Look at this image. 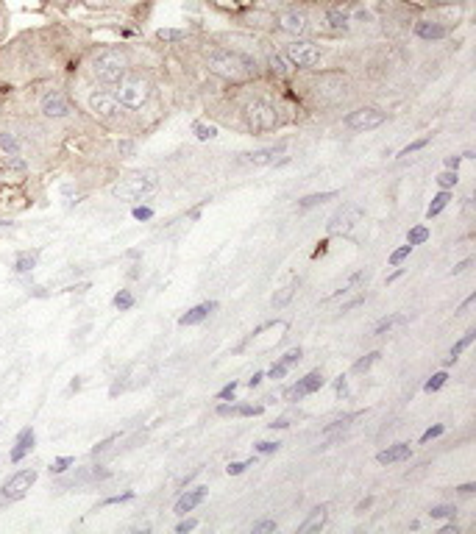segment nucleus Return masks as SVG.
Here are the masks:
<instances>
[{
    "label": "nucleus",
    "mask_w": 476,
    "mask_h": 534,
    "mask_svg": "<svg viewBox=\"0 0 476 534\" xmlns=\"http://www.w3.org/2000/svg\"><path fill=\"white\" fill-rule=\"evenodd\" d=\"M460 162H463V156H449V159H446V167H449V170H457Z\"/></svg>",
    "instance_id": "nucleus-53"
},
{
    "label": "nucleus",
    "mask_w": 476,
    "mask_h": 534,
    "mask_svg": "<svg viewBox=\"0 0 476 534\" xmlns=\"http://www.w3.org/2000/svg\"><path fill=\"white\" fill-rule=\"evenodd\" d=\"M446 379H449V376H446V373H435V376H432V379H429V382H426V393H438L440 387H443V384H446Z\"/></svg>",
    "instance_id": "nucleus-30"
},
{
    "label": "nucleus",
    "mask_w": 476,
    "mask_h": 534,
    "mask_svg": "<svg viewBox=\"0 0 476 534\" xmlns=\"http://www.w3.org/2000/svg\"><path fill=\"white\" fill-rule=\"evenodd\" d=\"M39 262V251H23L14 256V273H31Z\"/></svg>",
    "instance_id": "nucleus-22"
},
{
    "label": "nucleus",
    "mask_w": 476,
    "mask_h": 534,
    "mask_svg": "<svg viewBox=\"0 0 476 534\" xmlns=\"http://www.w3.org/2000/svg\"><path fill=\"white\" fill-rule=\"evenodd\" d=\"M323 523H326V507H315L309 512V518L301 526H298V532L309 534V532H318L323 529Z\"/></svg>",
    "instance_id": "nucleus-20"
},
{
    "label": "nucleus",
    "mask_w": 476,
    "mask_h": 534,
    "mask_svg": "<svg viewBox=\"0 0 476 534\" xmlns=\"http://www.w3.org/2000/svg\"><path fill=\"white\" fill-rule=\"evenodd\" d=\"M70 465H76V459H73V457H59L51 465V473H65V471H70Z\"/></svg>",
    "instance_id": "nucleus-34"
},
{
    "label": "nucleus",
    "mask_w": 476,
    "mask_h": 534,
    "mask_svg": "<svg viewBox=\"0 0 476 534\" xmlns=\"http://www.w3.org/2000/svg\"><path fill=\"white\" fill-rule=\"evenodd\" d=\"M412 31H415V37L426 39V42H438V39L449 37V28L438 23V20H418L412 26Z\"/></svg>",
    "instance_id": "nucleus-13"
},
{
    "label": "nucleus",
    "mask_w": 476,
    "mask_h": 534,
    "mask_svg": "<svg viewBox=\"0 0 476 534\" xmlns=\"http://www.w3.org/2000/svg\"><path fill=\"white\" fill-rule=\"evenodd\" d=\"M243 117L251 131H273V128L282 123L279 109L271 101H265V98H251V101L245 103Z\"/></svg>",
    "instance_id": "nucleus-5"
},
{
    "label": "nucleus",
    "mask_w": 476,
    "mask_h": 534,
    "mask_svg": "<svg viewBox=\"0 0 476 534\" xmlns=\"http://www.w3.org/2000/svg\"><path fill=\"white\" fill-rule=\"evenodd\" d=\"M426 145H429V137H424V140H418V142H412V145H407V148L401 151V156H410V153L421 151V148H426Z\"/></svg>",
    "instance_id": "nucleus-40"
},
{
    "label": "nucleus",
    "mask_w": 476,
    "mask_h": 534,
    "mask_svg": "<svg viewBox=\"0 0 476 534\" xmlns=\"http://www.w3.org/2000/svg\"><path fill=\"white\" fill-rule=\"evenodd\" d=\"M337 192H315V195H307V198H301L298 201V209H312V206H321L326 201H335Z\"/></svg>",
    "instance_id": "nucleus-24"
},
{
    "label": "nucleus",
    "mask_w": 476,
    "mask_h": 534,
    "mask_svg": "<svg viewBox=\"0 0 476 534\" xmlns=\"http://www.w3.org/2000/svg\"><path fill=\"white\" fill-rule=\"evenodd\" d=\"M276 448H279V443H259V445H257L259 454H273V451H276Z\"/></svg>",
    "instance_id": "nucleus-50"
},
{
    "label": "nucleus",
    "mask_w": 476,
    "mask_h": 534,
    "mask_svg": "<svg viewBox=\"0 0 476 534\" xmlns=\"http://www.w3.org/2000/svg\"><path fill=\"white\" fill-rule=\"evenodd\" d=\"M195 137L198 140H215L218 137V128L215 126H204V123H195Z\"/></svg>",
    "instance_id": "nucleus-28"
},
{
    "label": "nucleus",
    "mask_w": 476,
    "mask_h": 534,
    "mask_svg": "<svg viewBox=\"0 0 476 534\" xmlns=\"http://www.w3.org/2000/svg\"><path fill=\"white\" fill-rule=\"evenodd\" d=\"M112 95L123 109H142V106H148L151 95H154V81L137 73V70H131L129 76L112 89Z\"/></svg>",
    "instance_id": "nucleus-3"
},
{
    "label": "nucleus",
    "mask_w": 476,
    "mask_h": 534,
    "mask_svg": "<svg viewBox=\"0 0 476 534\" xmlns=\"http://www.w3.org/2000/svg\"><path fill=\"white\" fill-rule=\"evenodd\" d=\"M301 356H304V354H301V348H293V351H287V354H284L282 365H284V368H293V365H296Z\"/></svg>",
    "instance_id": "nucleus-36"
},
{
    "label": "nucleus",
    "mask_w": 476,
    "mask_h": 534,
    "mask_svg": "<svg viewBox=\"0 0 476 534\" xmlns=\"http://www.w3.org/2000/svg\"><path fill=\"white\" fill-rule=\"evenodd\" d=\"M156 37L162 39V42H173V39H184V37H187V31H159Z\"/></svg>",
    "instance_id": "nucleus-38"
},
{
    "label": "nucleus",
    "mask_w": 476,
    "mask_h": 534,
    "mask_svg": "<svg viewBox=\"0 0 476 534\" xmlns=\"http://www.w3.org/2000/svg\"><path fill=\"white\" fill-rule=\"evenodd\" d=\"M134 217H137V220H151L154 212H151V209H145V206H137V209H134Z\"/></svg>",
    "instance_id": "nucleus-45"
},
{
    "label": "nucleus",
    "mask_w": 476,
    "mask_h": 534,
    "mask_svg": "<svg viewBox=\"0 0 476 534\" xmlns=\"http://www.w3.org/2000/svg\"><path fill=\"white\" fill-rule=\"evenodd\" d=\"M404 323H407L404 315H387V318H382L379 323H376L374 334H390L396 326H404Z\"/></svg>",
    "instance_id": "nucleus-25"
},
{
    "label": "nucleus",
    "mask_w": 476,
    "mask_h": 534,
    "mask_svg": "<svg viewBox=\"0 0 476 534\" xmlns=\"http://www.w3.org/2000/svg\"><path fill=\"white\" fill-rule=\"evenodd\" d=\"M254 532H276V523L273 521H262V523H257V526H254Z\"/></svg>",
    "instance_id": "nucleus-46"
},
{
    "label": "nucleus",
    "mask_w": 476,
    "mask_h": 534,
    "mask_svg": "<svg viewBox=\"0 0 476 534\" xmlns=\"http://www.w3.org/2000/svg\"><path fill=\"white\" fill-rule=\"evenodd\" d=\"M195 526H198V521H181L179 526H176V532H179V534H187V532H193Z\"/></svg>",
    "instance_id": "nucleus-48"
},
{
    "label": "nucleus",
    "mask_w": 476,
    "mask_h": 534,
    "mask_svg": "<svg viewBox=\"0 0 476 534\" xmlns=\"http://www.w3.org/2000/svg\"><path fill=\"white\" fill-rule=\"evenodd\" d=\"M410 251H412V245H404V248H399V251H393V256H390V265H393V267L401 265V262H404V259L410 256Z\"/></svg>",
    "instance_id": "nucleus-35"
},
{
    "label": "nucleus",
    "mask_w": 476,
    "mask_h": 534,
    "mask_svg": "<svg viewBox=\"0 0 476 534\" xmlns=\"http://www.w3.org/2000/svg\"><path fill=\"white\" fill-rule=\"evenodd\" d=\"M446 432V429H443V426H432V429H426L424 432V437H421V443H429V440H435V437H440V434Z\"/></svg>",
    "instance_id": "nucleus-41"
},
{
    "label": "nucleus",
    "mask_w": 476,
    "mask_h": 534,
    "mask_svg": "<svg viewBox=\"0 0 476 534\" xmlns=\"http://www.w3.org/2000/svg\"><path fill=\"white\" fill-rule=\"evenodd\" d=\"M360 304H365V295H360V298H354V301H348V304H343V309H340V312H351L354 306H360Z\"/></svg>",
    "instance_id": "nucleus-51"
},
{
    "label": "nucleus",
    "mask_w": 476,
    "mask_h": 534,
    "mask_svg": "<svg viewBox=\"0 0 476 534\" xmlns=\"http://www.w3.org/2000/svg\"><path fill=\"white\" fill-rule=\"evenodd\" d=\"M335 390H337V395H346V393H348L346 376H340V379H337V382H335Z\"/></svg>",
    "instance_id": "nucleus-52"
},
{
    "label": "nucleus",
    "mask_w": 476,
    "mask_h": 534,
    "mask_svg": "<svg viewBox=\"0 0 476 534\" xmlns=\"http://www.w3.org/2000/svg\"><path fill=\"white\" fill-rule=\"evenodd\" d=\"M276 26L293 39H307V34L312 31V20H309V14L304 9L290 6V9H282V12L276 14Z\"/></svg>",
    "instance_id": "nucleus-7"
},
{
    "label": "nucleus",
    "mask_w": 476,
    "mask_h": 534,
    "mask_svg": "<svg viewBox=\"0 0 476 534\" xmlns=\"http://www.w3.org/2000/svg\"><path fill=\"white\" fill-rule=\"evenodd\" d=\"M474 490V484H463V487H460V493H474Z\"/></svg>",
    "instance_id": "nucleus-60"
},
{
    "label": "nucleus",
    "mask_w": 476,
    "mask_h": 534,
    "mask_svg": "<svg viewBox=\"0 0 476 534\" xmlns=\"http://www.w3.org/2000/svg\"><path fill=\"white\" fill-rule=\"evenodd\" d=\"M424 3H429V6H451L454 0H424Z\"/></svg>",
    "instance_id": "nucleus-55"
},
{
    "label": "nucleus",
    "mask_w": 476,
    "mask_h": 534,
    "mask_svg": "<svg viewBox=\"0 0 476 534\" xmlns=\"http://www.w3.org/2000/svg\"><path fill=\"white\" fill-rule=\"evenodd\" d=\"M474 301H476V298H474V295H471V298H468V301H465V304L460 306V315H465V312L471 309V304H474Z\"/></svg>",
    "instance_id": "nucleus-58"
},
{
    "label": "nucleus",
    "mask_w": 476,
    "mask_h": 534,
    "mask_svg": "<svg viewBox=\"0 0 476 534\" xmlns=\"http://www.w3.org/2000/svg\"><path fill=\"white\" fill-rule=\"evenodd\" d=\"M284 148H287V145L279 142V145H271V148H259V151L248 153L245 159H248L251 165H273V162H276V156H282L284 153Z\"/></svg>",
    "instance_id": "nucleus-16"
},
{
    "label": "nucleus",
    "mask_w": 476,
    "mask_h": 534,
    "mask_svg": "<svg viewBox=\"0 0 476 534\" xmlns=\"http://www.w3.org/2000/svg\"><path fill=\"white\" fill-rule=\"evenodd\" d=\"M206 498V487H195V490H190V493H184V496L176 501V512L179 515H187V512H193L201 501Z\"/></svg>",
    "instance_id": "nucleus-17"
},
{
    "label": "nucleus",
    "mask_w": 476,
    "mask_h": 534,
    "mask_svg": "<svg viewBox=\"0 0 476 534\" xmlns=\"http://www.w3.org/2000/svg\"><path fill=\"white\" fill-rule=\"evenodd\" d=\"M287 370H290V368H284L282 362H276V365H273L271 373H268V376H271V379H276V382H279V379H284V376H287Z\"/></svg>",
    "instance_id": "nucleus-43"
},
{
    "label": "nucleus",
    "mask_w": 476,
    "mask_h": 534,
    "mask_svg": "<svg viewBox=\"0 0 476 534\" xmlns=\"http://www.w3.org/2000/svg\"><path fill=\"white\" fill-rule=\"evenodd\" d=\"M471 262H474V259H463V262H460V265L454 267L451 273H454V276H457V273H463V270H468V267H471Z\"/></svg>",
    "instance_id": "nucleus-54"
},
{
    "label": "nucleus",
    "mask_w": 476,
    "mask_h": 534,
    "mask_svg": "<svg viewBox=\"0 0 476 534\" xmlns=\"http://www.w3.org/2000/svg\"><path fill=\"white\" fill-rule=\"evenodd\" d=\"M326 28L335 31V34H343V31L351 28V17H348V12H343V9H329V12H326Z\"/></svg>",
    "instance_id": "nucleus-18"
},
{
    "label": "nucleus",
    "mask_w": 476,
    "mask_h": 534,
    "mask_svg": "<svg viewBox=\"0 0 476 534\" xmlns=\"http://www.w3.org/2000/svg\"><path fill=\"white\" fill-rule=\"evenodd\" d=\"M87 109H90L92 115L101 117V120H117L120 112H123V106L117 103V98L112 95V89H92L87 92Z\"/></svg>",
    "instance_id": "nucleus-8"
},
{
    "label": "nucleus",
    "mask_w": 476,
    "mask_h": 534,
    "mask_svg": "<svg viewBox=\"0 0 476 534\" xmlns=\"http://www.w3.org/2000/svg\"><path fill=\"white\" fill-rule=\"evenodd\" d=\"M131 70V56L126 48H98V51L92 53L90 62H87V73L90 78L103 89H115L123 78L129 76Z\"/></svg>",
    "instance_id": "nucleus-1"
},
{
    "label": "nucleus",
    "mask_w": 476,
    "mask_h": 534,
    "mask_svg": "<svg viewBox=\"0 0 476 534\" xmlns=\"http://www.w3.org/2000/svg\"><path fill=\"white\" fill-rule=\"evenodd\" d=\"M39 115L45 117V120H67V117L73 115L70 95L59 87L45 89V92L39 95Z\"/></svg>",
    "instance_id": "nucleus-6"
},
{
    "label": "nucleus",
    "mask_w": 476,
    "mask_h": 534,
    "mask_svg": "<svg viewBox=\"0 0 476 534\" xmlns=\"http://www.w3.org/2000/svg\"><path fill=\"white\" fill-rule=\"evenodd\" d=\"M284 426H290V423H287V420H276V423H271V429H284Z\"/></svg>",
    "instance_id": "nucleus-59"
},
{
    "label": "nucleus",
    "mask_w": 476,
    "mask_h": 534,
    "mask_svg": "<svg viewBox=\"0 0 476 534\" xmlns=\"http://www.w3.org/2000/svg\"><path fill=\"white\" fill-rule=\"evenodd\" d=\"M282 56L301 70H318L326 59V51L312 39H290L282 45Z\"/></svg>",
    "instance_id": "nucleus-4"
},
{
    "label": "nucleus",
    "mask_w": 476,
    "mask_h": 534,
    "mask_svg": "<svg viewBox=\"0 0 476 534\" xmlns=\"http://www.w3.org/2000/svg\"><path fill=\"white\" fill-rule=\"evenodd\" d=\"M134 498V493H123V496H112L103 501V507H109V504H120V501H131Z\"/></svg>",
    "instance_id": "nucleus-44"
},
{
    "label": "nucleus",
    "mask_w": 476,
    "mask_h": 534,
    "mask_svg": "<svg viewBox=\"0 0 476 534\" xmlns=\"http://www.w3.org/2000/svg\"><path fill=\"white\" fill-rule=\"evenodd\" d=\"M262 407H237V415H243V418H251V415H259Z\"/></svg>",
    "instance_id": "nucleus-47"
},
{
    "label": "nucleus",
    "mask_w": 476,
    "mask_h": 534,
    "mask_svg": "<svg viewBox=\"0 0 476 534\" xmlns=\"http://www.w3.org/2000/svg\"><path fill=\"white\" fill-rule=\"evenodd\" d=\"M474 337H476V331H465L463 340H460V343H457V345H454V348H451V354H449V359H446V365H454V362H457V356L463 354L465 348H468V345L474 343Z\"/></svg>",
    "instance_id": "nucleus-26"
},
{
    "label": "nucleus",
    "mask_w": 476,
    "mask_h": 534,
    "mask_svg": "<svg viewBox=\"0 0 476 534\" xmlns=\"http://www.w3.org/2000/svg\"><path fill=\"white\" fill-rule=\"evenodd\" d=\"M37 482V471H17L3 482V498L9 501H20L31 490V484Z\"/></svg>",
    "instance_id": "nucleus-10"
},
{
    "label": "nucleus",
    "mask_w": 476,
    "mask_h": 534,
    "mask_svg": "<svg viewBox=\"0 0 476 534\" xmlns=\"http://www.w3.org/2000/svg\"><path fill=\"white\" fill-rule=\"evenodd\" d=\"M360 215V206L346 204L343 209H337L335 215L329 217V234H348V231L357 226Z\"/></svg>",
    "instance_id": "nucleus-12"
},
{
    "label": "nucleus",
    "mask_w": 476,
    "mask_h": 534,
    "mask_svg": "<svg viewBox=\"0 0 476 534\" xmlns=\"http://www.w3.org/2000/svg\"><path fill=\"white\" fill-rule=\"evenodd\" d=\"M376 359H379V354H376V351H374V354H368V356H365V359H360V362L354 365V370H357V373H362V370L371 368V365H374Z\"/></svg>",
    "instance_id": "nucleus-37"
},
{
    "label": "nucleus",
    "mask_w": 476,
    "mask_h": 534,
    "mask_svg": "<svg viewBox=\"0 0 476 534\" xmlns=\"http://www.w3.org/2000/svg\"><path fill=\"white\" fill-rule=\"evenodd\" d=\"M429 240V231L424 226H418V229L410 231V237H407V245H421V242Z\"/></svg>",
    "instance_id": "nucleus-31"
},
{
    "label": "nucleus",
    "mask_w": 476,
    "mask_h": 534,
    "mask_svg": "<svg viewBox=\"0 0 476 534\" xmlns=\"http://www.w3.org/2000/svg\"><path fill=\"white\" fill-rule=\"evenodd\" d=\"M251 465H254V459H251V462H232L226 471H229V476H240V473H243L245 468H251Z\"/></svg>",
    "instance_id": "nucleus-39"
},
{
    "label": "nucleus",
    "mask_w": 476,
    "mask_h": 534,
    "mask_svg": "<svg viewBox=\"0 0 476 534\" xmlns=\"http://www.w3.org/2000/svg\"><path fill=\"white\" fill-rule=\"evenodd\" d=\"M410 445L407 443H396V445H390V448H385L382 454H379V462L382 465H393V462H401V459H410Z\"/></svg>",
    "instance_id": "nucleus-19"
},
{
    "label": "nucleus",
    "mask_w": 476,
    "mask_h": 534,
    "mask_svg": "<svg viewBox=\"0 0 476 534\" xmlns=\"http://www.w3.org/2000/svg\"><path fill=\"white\" fill-rule=\"evenodd\" d=\"M131 304H134V298H131L129 290H123V293L115 295V306L120 309V312H126V309H131Z\"/></svg>",
    "instance_id": "nucleus-33"
},
{
    "label": "nucleus",
    "mask_w": 476,
    "mask_h": 534,
    "mask_svg": "<svg viewBox=\"0 0 476 534\" xmlns=\"http://www.w3.org/2000/svg\"><path fill=\"white\" fill-rule=\"evenodd\" d=\"M154 178H145V176H131L123 178V181H117L115 187H112V195L120 198V201H137L142 195H148V192H154Z\"/></svg>",
    "instance_id": "nucleus-9"
},
{
    "label": "nucleus",
    "mask_w": 476,
    "mask_h": 534,
    "mask_svg": "<svg viewBox=\"0 0 476 534\" xmlns=\"http://www.w3.org/2000/svg\"><path fill=\"white\" fill-rule=\"evenodd\" d=\"M265 376L262 373H254V379H248V387H259V382H262Z\"/></svg>",
    "instance_id": "nucleus-56"
},
{
    "label": "nucleus",
    "mask_w": 476,
    "mask_h": 534,
    "mask_svg": "<svg viewBox=\"0 0 476 534\" xmlns=\"http://www.w3.org/2000/svg\"><path fill=\"white\" fill-rule=\"evenodd\" d=\"M296 287H298V281H290V284L284 287L282 293H279V295H276V298H273V306H284V304H287V301L293 298V293H296Z\"/></svg>",
    "instance_id": "nucleus-29"
},
{
    "label": "nucleus",
    "mask_w": 476,
    "mask_h": 534,
    "mask_svg": "<svg viewBox=\"0 0 476 534\" xmlns=\"http://www.w3.org/2000/svg\"><path fill=\"white\" fill-rule=\"evenodd\" d=\"M438 184L443 190H451L454 184H457V170H446V173H440Z\"/></svg>",
    "instance_id": "nucleus-32"
},
{
    "label": "nucleus",
    "mask_w": 476,
    "mask_h": 534,
    "mask_svg": "<svg viewBox=\"0 0 476 534\" xmlns=\"http://www.w3.org/2000/svg\"><path fill=\"white\" fill-rule=\"evenodd\" d=\"M204 64L209 73H215L223 81H245V78L254 73V59L245 56L232 48H206L204 51Z\"/></svg>",
    "instance_id": "nucleus-2"
},
{
    "label": "nucleus",
    "mask_w": 476,
    "mask_h": 534,
    "mask_svg": "<svg viewBox=\"0 0 476 534\" xmlns=\"http://www.w3.org/2000/svg\"><path fill=\"white\" fill-rule=\"evenodd\" d=\"M387 120V115L382 109H374V106H365V109H357L346 117V126L354 128V131H368V128L382 126Z\"/></svg>",
    "instance_id": "nucleus-11"
},
{
    "label": "nucleus",
    "mask_w": 476,
    "mask_h": 534,
    "mask_svg": "<svg viewBox=\"0 0 476 534\" xmlns=\"http://www.w3.org/2000/svg\"><path fill=\"white\" fill-rule=\"evenodd\" d=\"M234 393H237V384H229V387H223V390H220V395L218 398H223V401H226V398H234Z\"/></svg>",
    "instance_id": "nucleus-49"
},
{
    "label": "nucleus",
    "mask_w": 476,
    "mask_h": 534,
    "mask_svg": "<svg viewBox=\"0 0 476 534\" xmlns=\"http://www.w3.org/2000/svg\"><path fill=\"white\" fill-rule=\"evenodd\" d=\"M31 448H34V429H23V432L17 434V443H14L9 459L12 462H23V457L31 454Z\"/></svg>",
    "instance_id": "nucleus-15"
},
{
    "label": "nucleus",
    "mask_w": 476,
    "mask_h": 534,
    "mask_svg": "<svg viewBox=\"0 0 476 534\" xmlns=\"http://www.w3.org/2000/svg\"><path fill=\"white\" fill-rule=\"evenodd\" d=\"M449 201H451L449 190H443V192H440V195H438V198H435V201H432V204H429V209H426V217L440 215V212H443V209H446V206H449Z\"/></svg>",
    "instance_id": "nucleus-27"
},
{
    "label": "nucleus",
    "mask_w": 476,
    "mask_h": 534,
    "mask_svg": "<svg viewBox=\"0 0 476 534\" xmlns=\"http://www.w3.org/2000/svg\"><path fill=\"white\" fill-rule=\"evenodd\" d=\"M321 387H323V376L318 373V370H312V373L304 376V379H301L293 390H287V398H290V401H298V398H304V395L318 393Z\"/></svg>",
    "instance_id": "nucleus-14"
},
{
    "label": "nucleus",
    "mask_w": 476,
    "mask_h": 534,
    "mask_svg": "<svg viewBox=\"0 0 476 534\" xmlns=\"http://www.w3.org/2000/svg\"><path fill=\"white\" fill-rule=\"evenodd\" d=\"M429 515L432 518H454V507H435Z\"/></svg>",
    "instance_id": "nucleus-42"
},
{
    "label": "nucleus",
    "mask_w": 476,
    "mask_h": 534,
    "mask_svg": "<svg viewBox=\"0 0 476 534\" xmlns=\"http://www.w3.org/2000/svg\"><path fill=\"white\" fill-rule=\"evenodd\" d=\"M457 532H460V529H457L454 523H449V526H443V529H440V534H457Z\"/></svg>",
    "instance_id": "nucleus-57"
},
{
    "label": "nucleus",
    "mask_w": 476,
    "mask_h": 534,
    "mask_svg": "<svg viewBox=\"0 0 476 534\" xmlns=\"http://www.w3.org/2000/svg\"><path fill=\"white\" fill-rule=\"evenodd\" d=\"M215 309V304H201L195 306V309H190L184 318H181V326H195V323H201V320L209 318V312Z\"/></svg>",
    "instance_id": "nucleus-23"
},
{
    "label": "nucleus",
    "mask_w": 476,
    "mask_h": 534,
    "mask_svg": "<svg viewBox=\"0 0 476 534\" xmlns=\"http://www.w3.org/2000/svg\"><path fill=\"white\" fill-rule=\"evenodd\" d=\"M0 151L6 156H20L23 151V140L14 131H0Z\"/></svg>",
    "instance_id": "nucleus-21"
}]
</instances>
